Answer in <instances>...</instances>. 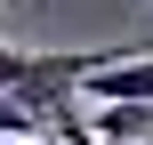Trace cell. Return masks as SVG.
I'll use <instances>...</instances> for the list:
<instances>
[{
    "instance_id": "cell-1",
    "label": "cell",
    "mask_w": 153,
    "mask_h": 145,
    "mask_svg": "<svg viewBox=\"0 0 153 145\" xmlns=\"http://www.w3.org/2000/svg\"><path fill=\"white\" fill-rule=\"evenodd\" d=\"M105 65H121V48H0V89L24 97L40 121L56 105H73Z\"/></svg>"
},
{
    "instance_id": "cell-2",
    "label": "cell",
    "mask_w": 153,
    "mask_h": 145,
    "mask_svg": "<svg viewBox=\"0 0 153 145\" xmlns=\"http://www.w3.org/2000/svg\"><path fill=\"white\" fill-rule=\"evenodd\" d=\"M89 97H97V105H153V40L121 48V65H105V73L89 81Z\"/></svg>"
},
{
    "instance_id": "cell-3",
    "label": "cell",
    "mask_w": 153,
    "mask_h": 145,
    "mask_svg": "<svg viewBox=\"0 0 153 145\" xmlns=\"http://www.w3.org/2000/svg\"><path fill=\"white\" fill-rule=\"evenodd\" d=\"M97 145H153V105H97Z\"/></svg>"
},
{
    "instance_id": "cell-4",
    "label": "cell",
    "mask_w": 153,
    "mask_h": 145,
    "mask_svg": "<svg viewBox=\"0 0 153 145\" xmlns=\"http://www.w3.org/2000/svg\"><path fill=\"white\" fill-rule=\"evenodd\" d=\"M0 137H40V113L24 97H8V89H0Z\"/></svg>"
},
{
    "instance_id": "cell-5",
    "label": "cell",
    "mask_w": 153,
    "mask_h": 145,
    "mask_svg": "<svg viewBox=\"0 0 153 145\" xmlns=\"http://www.w3.org/2000/svg\"><path fill=\"white\" fill-rule=\"evenodd\" d=\"M24 145H65V137H56V129H40V137H24Z\"/></svg>"
}]
</instances>
